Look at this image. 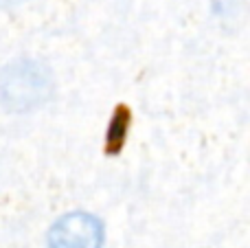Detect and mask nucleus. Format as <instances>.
Wrapping results in <instances>:
<instances>
[{"mask_svg": "<svg viewBox=\"0 0 250 248\" xmlns=\"http://www.w3.org/2000/svg\"><path fill=\"white\" fill-rule=\"evenodd\" d=\"M51 92V79L44 66L18 60L0 75V101L9 110H29L40 105Z\"/></svg>", "mask_w": 250, "mask_h": 248, "instance_id": "nucleus-1", "label": "nucleus"}, {"mask_svg": "<svg viewBox=\"0 0 250 248\" xmlns=\"http://www.w3.org/2000/svg\"><path fill=\"white\" fill-rule=\"evenodd\" d=\"M104 227L90 213L73 211L60 218L48 233L51 248H101Z\"/></svg>", "mask_w": 250, "mask_h": 248, "instance_id": "nucleus-2", "label": "nucleus"}, {"mask_svg": "<svg viewBox=\"0 0 250 248\" xmlns=\"http://www.w3.org/2000/svg\"><path fill=\"white\" fill-rule=\"evenodd\" d=\"M125 127H127V114L121 112L117 119H114V123H112V130H110V136H108V141L112 145H121V141H123V134H125Z\"/></svg>", "mask_w": 250, "mask_h": 248, "instance_id": "nucleus-3", "label": "nucleus"}]
</instances>
